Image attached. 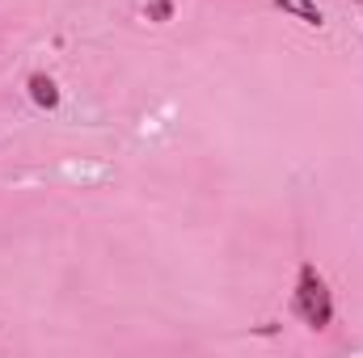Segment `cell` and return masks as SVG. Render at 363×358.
I'll return each mask as SVG.
<instances>
[{"label":"cell","instance_id":"cell-1","mask_svg":"<svg viewBox=\"0 0 363 358\" xmlns=\"http://www.w3.org/2000/svg\"><path fill=\"white\" fill-rule=\"evenodd\" d=\"M291 312L308 325V329H325L334 321V295H330V282L317 274L313 262H304L296 274V295H291Z\"/></svg>","mask_w":363,"mask_h":358},{"label":"cell","instance_id":"cell-2","mask_svg":"<svg viewBox=\"0 0 363 358\" xmlns=\"http://www.w3.org/2000/svg\"><path fill=\"white\" fill-rule=\"evenodd\" d=\"M26 89H30V101H34L38 110H60V85H55L47 72H30Z\"/></svg>","mask_w":363,"mask_h":358},{"label":"cell","instance_id":"cell-3","mask_svg":"<svg viewBox=\"0 0 363 358\" xmlns=\"http://www.w3.org/2000/svg\"><path fill=\"white\" fill-rule=\"evenodd\" d=\"M274 8H283V13H291L296 21H304V25H313V30H321V25H325V17H321V8H317L313 0H274Z\"/></svg>","mask_w":363,"mask_h":358},{"label":"cell","instance_id":"cell-4","mask_svg":"<svg viewBox=\"0 0 363 358\" xmlns=\"http://www.w3.org/2000/svg\"><path fill=\"white\" fill-rule=\"evenodd\" d=\"M169 13H174V0H157V4H148V17H157V21H169Z\"/></svg>","mask_w":363,"mask_h":358},{"label":"cell","instance_id":"cell-5","mask_svg":"<svg viewBox=\"0 0 363 358\" xmlns=\"http://www.w3.org/2000/svg\"><path fill=\"white\" fill-rule=\"evenodd\" d=\"M359 4H363V0H359Z\"/></svg>","mask_w":363,"mask_h":358}]
</instances>
